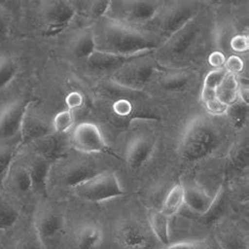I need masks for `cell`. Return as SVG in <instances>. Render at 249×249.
<instances>
[{
    "mask_svg": "<svg viewBox=\"0 0 249 249\" xmlns=\"http://www.w3.org/2000/svg\"><path fill=\"white\" fill-rule=\"evenodd\" d=\"M96 51L123 57L152 53L159 47L158 39L134 27L107 19L93 30Z\"/></svg>",
    "mask_w": 249,
    "mask_h": 249,
    "instance_id": "6da1fadb",
    "label": "cell"
},
{
    "mask_svg": "<svg viewBox=\"0 0 249 249\" xmlns=\"http://www.w3.org/2000/svg\"><path fill=\"white\" fill-rule=\"evenodd\" d=\"M220 143L218 130L211 122L196 118L189 122L180 142V155L187 162H195L213 154Z\"/></svg>",
    "mask_w": 249,
    "mask_h": 249,
    "instance_id": "7a4b0ae2",
    "label": "cell"
},
{
    "mask_svg": "<svg viewBox=\"0 0 249 249\" xmlns=\"http://www.w3.org/2000/svg\"><path fill=\"white\" fill-rule=\"evenodd\" d=\"M73 191L79 199L94 203L113 200L125 194L118 177L110 172L97 174L75 186Z\"/></svg>",
    "mask_w": 249,
    "mask_h": 249,
    "instance_id": "3957f363",
    "label": "cell"
},
{
    "mask_svg": "<svg viewBox=\"0 0 249 249\" xmlns=\"http://www.w3.org/2000/svg\"><path fill=\"white\" fill-rule=\"evenodd\" d=\"M149 56H141L123 65L111 74V81L128 89H143L157 73V63Z\"/></svg>",
    "mask_w": 249,
    "mask_h": 249,
    "instance_id": "277c9868",
    "label": "cell"
},
{
    "mask_svg": "<svg viewBox=\"0 0 249 249\" xmlns=\"http://www.w3.org/2000/svg\"><path fill=\"white\" fill-rule=\"evenodd\" d=\"M71 143L76 150L83 154H110L100 128L91 122L78 124L71 133Z\"/></svg>",
    "mask_w": 249,
    "mask_h": 249,
    "instance_id": "5b68a950",
    "label": "cell"
},
{
    "mask_svg": "<svg viewBox=\"0 0 249 249\" xmlns=\"http://www.w3.org/2000/svg\"><path fill=\"white\" fill-rule=\"evenodd\" d=\"M31 103L30 100L20 99L9 103L2 108L0 111V139L11 140L20 135L24 117Z\"/></svg>",
    "mask_w": 249,
    "mask_h": 249,
    "instance_id": "8992f818",
    "label": "cell"
},
{
    "mask_svg": "<svg viewBox=\"0 0 249 249\" xmlns=\"http://www.w3.org/2000/svg\"><path fill=\"white\" fill-rule=\"evenodd\" d=\"M121 9L118 12V18L116 21L127 24L129 27L133 25H141L153 21L159 16L161 3L155 1H128L123 2Z\"/></svg>",
    "mask_w": 249,
    "mask_h": 249,
    "instance_id": "52a82bcc",
    "label": "cell"
},
{
    "mask_svg": "<svg viewBox=\"0 0 249 249\" xmlns=\"http://www.w3.org/2000/svg\"><path fill=\"white\" fill-rule=\"evenodd\" d=\"M196 15H198L196 5L183 2L178 3V5L170 6L161 19V36L169 39L186 24L193 21Z\"/></svg>",
    "mask_w": 249,
    "mask_h": 249,
    "instance_id": "ba28073f",
    "label": "cell"
},
{
    "mask_svg": "<svg viewBox=\"0 0 249 249\" xmlns=\"http://www.w3.org/2000/svg\"><path fill=\"white\" fill-rule=\"evenodd\" d=\"M63 215L55 209L45 208L36 214L34 228L37 239L47 247V244L59 237L63 231Z\"/></svg>",
    "mask_w": 249,
    "mask_h": 249,
    "instance_id": "9c48e42d",
    "label": "cell"
},
{
    "mask_svg": "<svg viewBox=\"0 0 249 249\" xmlns=\"http://www.w3.org/2000/svg\"><path fill=\"white\" fill-rule=\"evenodd\" d=\"M199 25L194 20L176 33L167 41L168 54L173 59H182L191 53L198 41Z\"/></svg>",
    "mask_w": 249,
    "mask_h": 249,
    "instance_id": "30bf717a",
    "label": "cell"
},
{
    "mask_svg": "<svg viewBox=\"0 0 249 249\" xmlns=\"http://www.w3.org/2000/svg\"><path fill=\"white\" fill-rule=\"evenodd\" d=\"M155 141L150 136L137 135L129 141L125 150V160L132 169H139L152 158Z\"/></svg>",
    "mask_w": 249,
    "mask_h": 249,
    "instance_id": "8fae6325",
    "label": "cell"
},
{
    "mask_svg": "<svg viewBox=\"0 0 249 249\" xmlns=\"http://www.w3.org/2000/svg\"><path fill=\"white\" fill-rule=\"evenodd\" d=\"M43 18L52 31L62 30L73 20L76 15V9L73 4L67 1L49 2L44 6Z\"/></svg>",
    "mask_w": 249,
    "mask_h": 249,
    "instance_id": "7c38bea8",
    "label": "cell"
},
{
    "mask_svg": "<svg viewBox=\"0 0 249 249\" xmlns=\"http://www.w3.org/2000/svg\"><path fill=\"white\" fill-rule=\"evenodd\" d=\"M148 54H152V53H148ZM144 55H147V54H142V55L133 56V57H123V56L102 53V52L96 51L87 61L89 64V68L93 71H96V73L114 74L116 71L122 68L123 65H125L126 63L133 61L135 59Z\"/></svg>",
    "mask_w": 249,
    "mask_h": 249,
    "instance_id": "4fadbf2b",
    "label": "cell"
},
{
    "mask_svg": "<svg viewBox=\"0 0 249 249\" xmlns=\"http://www.w3.org/2000/svg\"><path fill=\"white\" fill-rule=\"evenodd\" d=\"M52 134V128L49 124L40 118L32 116L29 111L24 117L20 130V142L17 145L18 149L34 141H40L48 138Z\"/></svg>",
    "mask_w": 249,
    "mask_h": 249,
    "instance_id": "5bb4252c",
    "label": "cell"
},
{
    "mask_svg": "<svg viewBox=\"0 0 249 249\" xmlns=\"http://www.w3.org/2000/svg\"><path fill=\"white\" fill-rule=\"evenodd\" d=\"M117 243L126 249H147L149 242L146 233L133 223L122 224L116 231Z\"/></svg>",
    "mask_w": 249,
    "mask_h": 249,
    "instance_id": "9a60e30c",
    "label": "cell"
},
{
    "mask_svg": "<svg viewBox=\"0 0 249 249\" xmlns=\"http://www.w3.org/2000/svg\"><path fill=\"white\" fill-rule=\"evenodd\" d=\"M52 161L44 158V157L38 155L35 157L28 166L32 179L33 193L39 196L47 195L48 179L51 172Z\"/></svg>",
    "mask_w": 249,
    "mask_h": 249,
    "instance_id": "2e32d148",
    "label": "cell"
},
{
    "mask_svg": "<svg viewBox=\"0 0 249 249\" xmlns=\"http://www.w3.org/2000/svg\"><path fill=\"white\" fill-rule=\"evenodd\" d=\"M184 189V203L193 212L204 215L212 207L215 200V194L212 196L198 185H183Z\"/></svg>",
    "mask_w": 249,
    "mask_h": 249,
    "instance_id": "e0dca14e",
    "label": "cell"
},
{
    "mask_svg": "<svg viewBox=\"0 0 249 249\" xmlns=\"http://www.w3.org/2000/svg\"><path fill=\"white\" fill-rule=\"evenodd\" d=\"M75 240L79 249H97L103 242L102 229L93 223L84 224L77 231Z\"/></svg>",
    "mask_w": 249,
    "mask_h": 249,
    "instance_id": "ac0fdd59",
    "label": "cell"
},
{
    "mask_svg": "<svg viewBox=\"0 0 249 249\" xmlns=\"http://www.w3.org/2000/svg\"><path fill=\"white\" fill-rule=\"evenodd\" d=\"M168 219L169 218L166 217L164 213H162L161 211H157V209H153L148 213V221L153 233L157 240L166 247L170 245Z\"/></svg>",
    "mask_w": 249,
    "mask_h": 249,
    "instance_id": "d6986e66",
    "label": "cell"
},
{
    "mask_svg": "<svg viewBox=\"0 0 249 249\" xmlns=\"http://www.w3.org/2000/svg\"><path fill=\"white\" fill-rule=\"evenodd\" d=\"M239 82L237 79V76L232 74H227L222 81L220 87L215 90V97L219 101L226 107L231 106L235 101H238V90H239Z\"/></svg>",
    "mask_w": 249,
    "mask_h": 249,
    "instance_id": "ffe728a7",
    "label": "cell"
},
{
    "mask_svg": "<svg viewBox=\"0 0 249 249\" xmlns=\"http://www.w3.org/2000/svg\"><path fill=\"white\" fill-rule=\"evenodd\" d=\"M228 74L225 68L215 69L206 75L204 82H203V89H202V101L206 102L212 99H214L215 97V90L220 87L222 81Z\"/></svg>",
    "mask_w": 249,
    "mask_h": 249,
    "instance_id": "44dd1931",
    "label": "cell"
},
{
    "mask_svg": "<svg viewBox=\"0 0 249 249\" xmlns=\"http://www.w3.org/2000/svg\"><path fill=\"white\" fill-rule=\"evenodd\" d=\"M183 204H184V189H183V184H176L166 195L161 212L166 217L170 218L180 211Z\"/></svg>",
    "mask_w": 249,
    "mask_h": 249,
    "instance_id": "7402d4cb",
    "label": "cell"
},
{
    "mask_svg": "<svg viewBox=\"0 0 249 249\" xmlns=\"http://www.w3.org/2000/svg\"><path fill=\"white\" fill-rule=\"evenodd\" d=\"M74 55L78 59H88L96 52L94 32L87 30L76 38L73 44Z\"/></svg>",
    "mask_w": 249,
    "mask_h": 249,
    "instance_id": "603a6c76",
    "label": "cell"
},
{
    "mask_svg": "<svg viewBox=\"0 0 249 249\" xmlns=\"http://www.w3.org/2000/svg\"><path fill=\"white\" fill-rule=\"evenodd\" d=\"M97 174L99 173L97 172L95 167L81 163V164L71 166L68 170L67 174H65L64 180L69 186L74 188L75 186L81 184V183L85 182L87 180L93 178Z\"/></svg>",
    "mask_w": 249,
    "mask_h": 249,
    "instance_id": "cb8c5ba5",
    "label": "cell"
},
{
    "mask_svg": "<svg viewBox=\"0 0 249 249\" xmlns=\"http://www.w3.org/2000/svg\"><path fill=\"white\" fill-rule=\"evenodd\" d=\"M19 70V64L14 58L3 56L0 58V89L8 87L14 80Z\"/></svg>",
    "mask_w": 249,
    "mask_h": 249,
    "instance_id": "d4e9b609",
    "label": "cell"
},
{
    "mask_svg": "<svg viewBox=\"0 0 249 249\" xmlns=\"http://www.w3.org/2000/svg\"><path fill=\"white\" fill-rule=\"evenodd\" d=\"M225 115L229 117L234 128H243L248 118V104L238 99L231 106L227 107Z\"/></svg>",
    "mask_w": 249,
    "mask_h": 249,
    "instance_id": "484cf974",
    "label": "cell"
},
{
    "mask_svg": "<svg viewBox=\"0 0 249 249\" xmlns=\"http://www.w3.org/2000/svg\"><path fill=\"white\" fill-rule=\"evenodd\" d=\"M191 78L185 73H173L167 75L162 81L163 88L172 93H180L188 87Z\"/></svg>",
    "mask_w": 249,
    "mask_h": 249,
    "instance_id": "4316f807",
    "label": "cell"
},
{
    "mask_svg": "<svg viewBox=\"0 0 249 249\" xmlns=\"http://www.w3.org/2000/svg\"><path fill=\"white\" fill-rule=\"evenodd\" d=\"M19 220V213L8 203L0 202V229H10L15 226Z\"/></svg>",
    "mask_w": 249,
    "mask_h": 249,
    "instance_id": "83f0119b",
    "label": "cell"
},
{
    "mask_svg": "<svg viewBox=\"0 0 249 249\" xmlns=\"http://www.w3.org/2000/svg\"><path fill=\"white\" fill-rule=\"evenodd\" d=\"M249 148L247 142L239 143L231 154V164L237 170H244L248 167Z\"/></svg>",
    "mask_w": 249,
    "mask_h": 249,
    "instance_id": "f1b7e54d",
    "label": "cell"
},
{
    "mask_svg": "<svg viewBox=\"0 0 249 249\" xmlns=\"http://www.w3.org/2000/svg\"><path fill=\"white\" fill-rule=\"evenodd\" d=\"M74 124L73 111L65 109L58 113L53 120V128L58 134H67Z\"/></svg>",
    "mask_w": 249,
    "mask_h": 249,
    "instance_id": "f546056e",
    "label": "cell"
},
{
    "mask_svg": "<svg viewBox=\"0 0 249 249\" xmlns=\"http://www.w3.org/2000/svg\"><path fill=\"white\" fill-rule=\"evenodd\" d=\"M18 153V147L2 146L0 147V180H2L9 173L12 163L14 162Z\"/></svg>",
    "mask_w": 249,
    "mask_h": 249,
    "instance_id": "4dcf8cb0",
    "label": "cell"
},
{
    "mask_svg": "<svg viewBox=\"0 0 249 249\" xmlns=\"http://www.w3.org/2000/svg\"><path fill=\"white\" fill-rule=\"evenodd\" d=\"M14 184L17 191L20 194H28L33 192L32 179L28 166L17 168L14 175Z\"/></svg>",
    "mask_w": 249,
    "mask_h": 249,
    "instance_id": "1f68e13d",
    "label": "cell"
},
{
    "mask_svg": "<svg viewBox=\"0 0 249 249\" xmlns=\"http://www.w3.org/2000/svg\"><path fill=\"white\" fill-rule=\"evenodd\" d=\"M222 249H247L244 240L234 234L225 235L224 238L217 241Z\"/></svg>",
    "mask_w": 249,
    "mask_h": 249,
    "instance_id": "d6a6232c",
    "label": "cell"
},
{
    "mask_svg": "<svg viewBox=\"0 0 249 249\" xmlns=\"http://www.w3.org/2000/svg\"><path fill=\"white\" fill-rule=\"evenodd\" d=\"M224 68L229 74L237 76L238 74H241L242 71H244V61L243 59L239 56H231L226 58Z\"/></svg>",
    "mask_w": 249,
    "mask_h": 249,
    "instance_id": "836d02e7",
    "label": "cell"
},
{
    "mask_svg": "<svg viewBox=\"0 0 249 249\" xmlns=\"http://www.w3.org/2000/svg\"><path fill=\"white\" fill-rule=\"evenodd\" d=\"M229 45L232 51L237 53H245L249 50V39L246 35H235L231 40H229Z\"/></svg>",
    "mask_w": 249,
    "mask_h": 249,
    "instance_id": "e575fe53",
    "label": "cell"
},
{
    "mask_svg": "<svg viewBox=\"0 0 249 249\" xmlns=\"http://www.w3.org/2000/svg\"><path fill=\"white\" fill-rule=\"evenodd\" d=\"M110 5L111 1H107V0H106V1H94L90 6L91 15L97 18L107 16L109 12Z\"/></svg>",
    "mask_w": 249,
    "mask_h": 249,
    "instance_id": "d590c367",
    "label": "cell"
},
{
    "mask_svg": "<svg viewBox=\"0 0 249 249\" xmlns=\"http://www.w3.org/2000/svg\"><path fill=\"white\" fill-rule=\"evenodd\" d=\"M113 110L119 117H127L133 111V106L126 99H118L113 106Z\"/></svg>",
    "mask_w": 249,
    "mask_h": 249,
    "instance_id": "8d00e7d4",
    "label": "cell"
},
{
    "mask_svg": "<svg viewBox=\"0 0 249 249\" xmlns=\"http://www.w3.org/2000/svg\"><path fill=\"white\" fill-rule=\"evenodd\" d=\"M65 103L69 110L73 111L74 109L80 108L84 104V98L79 91H71L67 98H65Z\"/></svg>",
    "mask_w": 249,
    "mask_h": 249,
    "instance_id": "74e56055",
    "label": "cell"
},
{
    "mask_svg": "<svg viewBox=\"0 0 249 249\" xmlns=\"http://www.w3.org/2000/svg\"><path fill=\"white\" fill-rule=\"evenodd\" d=\"M204 104H205V107L209 114L223 115L226 113L227 107L225 106V104H223L221 101H219L217 98H214V99H212L209 101H206V102H204Z\"/></svg>",
    "mask_w": 249,
    "mask_h": 249,
    "instance_id": "f35d334b",
    "label": "cell"
},
{
    "mask_svg": "<svg viewBox=\"0 0 249 249\" xmlns=\"http://www.w3.org/2000/svg\"><path fill=\"white\" fill-rule=\"evenodd\" d=\"M165 249H212L205 243L201 242H179V243L170 244Z\"/></svg>",
    "mask_w": 249,
    "mask_h": 249,
    "instance_id": "ab89813d",
    "label": "cell"
},
{
    "mask_svg": "<svg viewBox=\"0 0 249 249\" xmlns=\"http://www.w3.org/2000/svg\"><path fill=\"white\" fill-rule=\"evenodd\" d=\"M225 62H226V57L220 51L213 52V53L208 57V63L209 65H212L213 68H214V70L224 68Z\"/></svg>",
    "mask_w": 249,
    "mask_h": 249,
    "instance_id": "60d3db41",
    "label": "cell"
},
{
    "mask_svg": "<svg viewBox=\"0 0 249 249\" xmlns=\"http://www.w3.org/2000/svg\"><path fill=\"white\" fill-rule=\"evenodd\" d=\"M17 249H45V247L40 243V241L37 239L28 238L23 240L20 244L18 245Z\"/></svg>",
    "mask_w": 249,
    "mask_h": 249,
    "instance_id": "b9f144b4",
    "label": "cell"
},
{
    "mask_svg": "<svg viewBox=\"0 0 249 249\" xmlns=\"http://www.w3.org/2000/svg\"><path fill=\"white\" fill-rule=\"evenodd\" d=\"M9 16L0 8V39H3L9 33Z\"/></svg>",
    "mask_w": 249,
    "mask_h": 249,
    "instance_id": "7bdbcfd3",
    "label": "cell"
},
{
    "mask_svg": "<svg viewBox=\"0 0 249 249\" xmlns=\"http://www.w3.org/2000/svg\"><path fill=\"white\" fill-rule=\"evenodd\" d=\"M212 249H222L220 246H219V244L217 243V242H215V244L213 246V248Z\"/></svg>",
    "mask_w": 249,
    "mask_h": 249,
    "instance_id": "ee69618b",
    "label": "cell"
}]
</instances>
